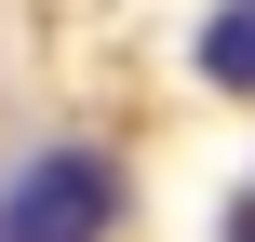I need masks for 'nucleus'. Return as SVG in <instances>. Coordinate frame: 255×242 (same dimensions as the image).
Returning <instances> with one entry per match:
<instances>
[{
  "instance_id": "2",
  "label": "nucleus",
  "mask_w": 255,
  "mask_h": 242,
  "mask_svg": "<svg viewBox=\"0 0 255 242\" xmlns=\"http://www.w3.org/2000/svg\"><path fill=\"white\" fill-rule=\"evenodd\" d=\"M202 67H215L229 94H255V0H229V13L202 27Z\"/></svg>"
},
{
  "instance_id": "3",
  "label": "nucleus",
  "mask_w": 255,
  "mask_h": 242,
  "mask_svg": "<svg viewBox=\"0 0 255 242\" xmlns=\"http://www.w3.org/2000/svg\"><path fill=\"white\" fill-rule=\"evenodd\" d=\"M242 242H255V216H242Z\"/></svg>"
},
{
  "instance_id": "1",
  "label": "nucleus",
  "mask_w": 255,
  "mask_h": 242,
  "mask_svg": "<svg viewBox=\"0 0 255 242\" xmlns=\"http://www.w3.org/2000/svg\"><path fill=\"white\" fill-rule=\"evenodd\" d=\"M121 229V162L108 148H40L0 202V242H108Z\"/></svg>"
}]
</instances>
